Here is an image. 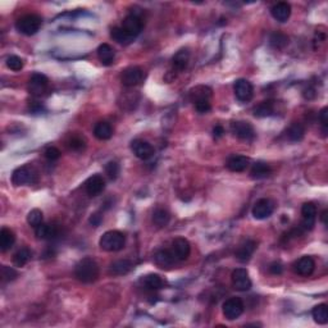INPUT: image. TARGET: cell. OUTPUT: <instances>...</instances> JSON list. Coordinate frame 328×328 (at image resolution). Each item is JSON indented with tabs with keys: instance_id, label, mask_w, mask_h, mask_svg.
Instances as JSON below:
<instances>
[{
	"instance_id": "obj_1",
	"label": "cell",
	"mask_w": 328,
	"mask_h": 328,
	"mask_svg": "<svg viewBox=\"0 0 328 328\" xmlns=\"http://www.w3.org/2000/svg\"><path fill=\"white\" fill-rule=\"evenodd\" d=\"M74 276L82 283L95 282L99 277V265L91 258L81 259L74 268Z\"/></svg>"
},
{
	"instance_id": "obj_2",
	"label": "cell",
	"mask_w": 328,
	"mask_h": 328,
	"mask_svg": "<svg viewBox=\"0 0 328 328\" xmlns=\"http://www.w3.org/2000/svg\"><path fill=\"white\" fill-rule=\"evenodd\" d=\"M99 245H100V248L103 250L114 253V251H119L124 248L126 237L119 231H108L100 237Z\"/></svg>"
},
{
	"instance_id": "obj_3",
	"label": "cell",
	"mask_w": 328,
	"mask_h": 328,
	"mask_svg": "<svg viewBox=\"0 0 328 328\" xmlns=\"http://www.w3.org/2000/svg\"><path fill=\"white\" fill-rule=\"evenodd\" d=\"M41 22H43L41 17L36 16V14H27V16H23L17 21L16 27L21 34L31 36V35H35L37 31L40 30Z\"/></svg>"
},
{
	"instance_id": "obj_4",
	"label": "cell",
	"mask_w": 328,
	"mask_h": 328,
	"mask_svg": "<svg viewBox=\"0 0 328 328\" xmlns=\"http://www.w3.org/2000/svg\"><path fill=\"white\" fill-rule=\"evenodd\" d=\"M37 181V173L35 172L34 168L23 165V167H18L14 169L12 174V184L14 186H22L26 184H34Z\"/></svg>"
},
{
	"instance_id": "obj_5",
	"label": "cell",
	"mask_w": 328,
	"mask_h": 328,
	"mask_svg": "<svg viewBox=\"0 0 328 328\" xmlns=\"http://www.w3.org/2000/svg\"><path fill=\"white\" fill-rule=\"evenodd\" d=\"M244 303L241 299L230 298L223 304V315L228 321H234L244 313Z\"/></svg>"
},
{
	"instance_id": "obj_6",
	"label": "cell",
	"mask_w": 328,
	"mask_h": 328,
	"mask_svg": "<svg viewBox=\"0 0 328 328\" xmlns=\"http://www.w3.org/2000/svg\"><path fill=\"white\" fill-rule=\"evenodd\" d=\"M122 28H123L131 37H136L138 35H140V32L142 31V20H141L140 14L138 12H134V13L128 14L127 17L124 18L123 22H122Z\"/></svg>"
},
{
	"instance_id": "obj_7",
	"label": "cell",
	"mask_w": 328,
	"mask_h": 328,
	"mask_svg": "<svg viewBox=\"0 0 328 328\" xmlns=\"http://www.w3.org/2000/svg\"><path fill=\"white\" fill-rule=\"evenodd\" d=\"M145 78L144 70L140 67H128L123 70L122 73V84L124 86L134 87L140 85Z\"/></svg>"
},
{
	"instance_id": "obj_8",
	"label": "cell",
	"mask_w": 328,
	"mask_h": 328,
	"mask_svg": "<svg viewBox=\"0 0 328 328\" xmlns=\"http://www.w3.org/2000/svg\"><path fill=\"white\" fill-rule=\"evenodd\" d=\"M232 285L238 291H249L251 288V280L249 277V272L245 268H237L232 272L231 276Z\"/></svg>"
},
{
	"instance_id": "obj_9",
	"label": "cell",
	"mask_w": 328,
	"mask_h": 328,
	"mask_svg": "<svg viewBox=\"0 0 328 328\" xmlns=\"http://www.w3.org/2000/svg\"><path fill=\"white\" fill-rule=\"evenodd\" d=\"M234 95L237 97V100H240L241 103H248L253 99V95H254V89H253V85L249 82L248 80H244V78H240L234 82Z\"/></svg>"
},
{
	"instance_id": "obj_10",
	"label": "cell",
	"mask_w": 328,
	"mask_h": 328,
	"mask_svg": "<svg viewBox=\"0 0 328 328\" xmlns=\"http://www.w3.org/2000/svg\"><path fill=\"white\" fill-rule=\"evenodd\" d=\"M232 132L236 138L244 141H253L255 138V131L254 127L251 126L249 122L245 121H237L234 122L231 126Z\"/></svg>"
},
{
	"instance_id": "obj_11",
	"label": "cell",
	"mask_w": 328,
	"mask_h": 328,
	"mask_svg": "<svg viewBox=\"0 0 328 328\" xmlns=\"http://www.w3.org/2000/svg\"><path fill=\"white\" fill-rule=\"evenodd\" d=\"M275 205L269 199H259L253 207V217L255 219H267L273 214Z\"/></svg>"
},
{
	"instance_id": "obj_12",
	"label": "cell",
	"mask_w": 328,
	"mask_h": 328,
	"mask_svg": "<svg viewBox=\"0 0 328 328\" xmlns=\"http://www.w3.org/2000/svg\"><path fill=\"white\" fill-rule=\"evenodd\" d=\"M131 150L139 159L141 161H147L154 155V147L150 142L144 140H134L131 144Z\"/></svg>"
},
{
	"instance_id": "obj_13",
	"label": "cell",
	"mask_w": 328,
	"mask_h": 328,
	"mask_svg": "<svg viewBox=\"0 0 328 328\" xmlns=\"http://www.w3.org/2000/svg\"><path fill=\"white\" fill-rule=\"evenodd\" d=\"M303 223L300 226L304 231H310L315 225V218H317V207L313 203H305L302 208Z\"/></svg>"
},
{
	"instance_id": "obj_14",
	"label": "cell",
	"mask_w": 328,
	"mask_h": 328,
	"mask_svg": "<svg viewBox=\"0 0 328 328\" xmlns=\"http://www.w3.org/2000/svg\"><path fill=\"white\" fill-rule=\"evenodd\" d=\"M172 254L176 258V260H186V259L190 257L191 253V246L190 242L186 240V238L178 237L176 238L173 242H172V248H171Z\"/></svg>"
},
{
	"instance_id": "obj_15",
	"label": "cell",
	"mask_w": 328,
	"mask_h": 328,
	"mask_svg": "<svg viewBox=\"0 0 328 328\" xmlns=\"http://www.w3.org/2000/svg\"><path fill=\"white\" fill-rule=\"evenodd\" d=\"M47 85H49V80H47V76H44L41 73H34L31 76L30 82H28V90L35 96H40L41 94L47 91Z\"/></svg>"
},
{
	"instance_id": "obj_16",
	"label": "cell",
	"mask_w": 328,
	"mask_h": 328,
	"mask_svg": "<svg viewBox=\"0 0 328 328\" xmlns=\"http://www.w3.org/2000/svg\"><path fill=\"white\" fill-rule=\"evenodd\" d=\"M257 250V242L254 240H245L242 244H240V246L237 248L234 255H236V259L241 263H246L251 259L254 251Z\"/></svg>"
},
{
	"instance_id": "obj_17",
	"label": "cell",
	"mask_w": 328,
	"mask_h": 328,
	"mask_svg": "<svg viewBox=\"0 0 328 328\" xmlns=\"http://www.w3.org/2000/svg\"><path fill=\"white\" fill-rule=\"evenodd\" d=\"M105 188V181L104 178L99 174H94L90 178H87V181L85 182V190H86L89 196H97Z\"/></svg>"
},
{
	"instance_id": "obj_18",
	"label": "cell",
	"mask_w": 328,
	"mask_h": 328,
	"mask_svg": "<svg viewBox=\"0 0 328 328\" xmlns=\"http://www.w3.org/2000/svg\"><path fill=\"white\" fill-rule=\"evenodd\" d=\"M295 272L300 276L308 277L315 269V261L311 257H303L295 263Z\"/></svg>"
},
{
	"instance_id": "obj_19",
	"label": "cell",
	"mask_w": 328,
	"mask_h": 328,
	"mask_svg": "<svg viewBox=\"0 0 328 328\" xmlns=\"http://www.w3.org/2000/svg\"><path fill=\"white\" fill-rule=\"evenodd\" d=\"M271 13L276 21L278 22H287L290 16H291V7L290 4L285 3V1H280V3L275 4L271 9Z\"/></svg>"
},
{
	"instance_id": "obj_20",
	"label": "cell",
	"mask_w": 328,
	"mask_h": 328,
	"mask_svg": "<svg viewBox=\"0 0 328 328\" xmlns=\"http://www.w3.org/2000/svg\"><path fill=\"white\" fill-rule=\"evenodd\" d=\"M250 164V159L245 155H232V157L228 158L227 168L232 172H244L246 168L249 167Z\"/></svg>"
},
{
	"instance_id": "obj_21",
	"label": "cell",
	"mask_w": 328,
	"mask_h": 328,
	"mask_svg": "<svg viewBox=\"0 0 328 328\" xmlns=\"http://www.w3.org/2000/svg\"><path fill=\"white\" fill-rule=\"evenodd\" d=\"M140 283L142 287L146 288V290H150V291L161 290V288L164 286V281L162 280L161 276L155 275V273L142 276V277L140 278Z\"/></svg>"
},
{
	"instance_id": "obj_22",
	"label": "cell",
	"mask_w": 328,
	"mask_h": 328,
	"mask_svg": "<svg viewBox=\"0 0 328 328\" xmlns=\"http://www.w3.org/2000/svg\"><path fill=\"white\" fill-rule=\"evenodd\" d=\"M154 261H155V264H157L159 268L168 269V268H171L172 265L174 264L176 258L173 257L171 250L164 249V250H159L157 254L154 255Z\"/></svg>"
},
{
	"instance_id": "obj_23",
	"label": "cell",
	"mask_w": 328,
	"mask_h": 328,
	"mask_svg": "<svg viewBox=\"0 0 328 328\" xmlns=\"http://www.w3.org/2000/svg\"><path fill=\"white\" fill-rule=\"evenodd\" d=\"M97 57L101 64L104 66H111L114 62V57H116V51L109 44H101L100 47H97Z\"/></svg>"
},
{
	"instance_id": "obj_24",
	"label": "cell",
	"mask_w": 328,
	"mask_h": 328,
	"mask_svg": "<svg viewBox=\"0 0 328 328\" xmlns=\"http://www.w3.org/2000/svg\"><path fill=\"white\" fill-rule=\"evenodd\" d=\"M36 237L39 240H53L58 236V228L53 225H44L41 223L40 226H37L35 230Z\"/></svg>"
},
{
	"instance_id": "obj_25",
	"label": "cell",
	"mask_w": 328,
	"mask_h": 328,
	"mask_svg": "<svg viewBox=\"0 0 328 328\" xmlns=\"http://www.w3.org/2000/svg\"><path fill=\"white\" fill-rule=\"evenodd\" d=\"M188 61H190V53H188L187 49H182V50L177 51L173 59H172L173 70H177V72H182L185 68L187 67Z\"/></svg>"
},
{
	"instance_id": "obj_26",
	"label": "cell",
	"mask_w": 328,
	"mask_h": 328,
	"mask_svg": "<svg viewBox=\"0 0 328 328\" xmlns=\"http://www.w3.org/2000/svg\"><path fill=\"white\" fill-rule=\"evenodd\" d=\"M132 263L127 259H119V260L113 261L111 264V273L116 276H124L130 273L132 269Z\"/></svg>"
},
{
	"instance_id": "obj_27",
	"label": "cell",
	"mask_w": 328,
	"mask_h": 328,
	"mask_svg": "<svg viewBox=\"0 0 328 328\" xmlns=\"http://www.w3.org/2000/svg\"><path fill=\"white\" fill-rule=\"evenodd\" d=\"M16 242V234L9 228H3L0 231V250L8 251Z\"/></svg>"
},
{
	"instance_id": "obj_28",
	"label": "cell",
	"mask_w": 328,
	"mask_h": 328,
	"mask_svg": "<svg viewBox=\"0 0 328 328\" xmlns=\"http://www.w3.org/2000/svg\"><path fill=\"white\" fill-rule=\"evenodd\" d=\"M272 173V169L269 167V164L264 163V162H257V163L253 165L251 168V177L254 180H263V178H267L269 174Z\"/></svg>"
},
{
	"instance_id": "obj_29",
	"label": "cell",
	"mask_w": 328,
	"mask_h": 328,
	"mask_svg": "<svg viewBox=\"0 0 328 328\" xmlns=\"http://www.w3.org/2000/svg\"><path fill=\"white\" fill-rule=\"evenodd\" d=\"M211 90L208 86H196L190 91V99L192 103L203 100H211Z\"/></svg>"
},
{
	"instance_id": "obj_30",
	"label": "cell",
	"mask_w": 328,
	"mask_h": 328,
	"mask_svg": "<svg viewBox=\"0 0 328 328\" xmlns=\"http://www.w3.org/2000/svg\"><path fill=\"white\" fill-rule=\"evenodd\" d=\"M94 135L97 140H109L113 135V128L108 122H99L95 124Z\"/></svg>"
},
{
	"instance_id": "obj_31",
	"label": "cell",
	"mask_w": 328,
	"mask_h": 328,
	"mask_svg": "<svg viewBox=\"0 0 328 328\" xmlns=\"http://www.w3.org/2000/svg\"><path fill=\"white\" fill-rule=\"evenodd\" d=\"M273 113H275V103L272 100L261 101L254 108V116L258 118L269 117Z\"/></svg>"
},
{
	"instance_id": "obj_32",
	"label": "cell",
	"mask_w": 328,
	"mask_h": 328,
	"mask_svg": "<svg viewBox=\"0 0 328 328\" xmlns=\"http://www.w3.org/2000/svg\"><path fill=\"white\" fill-rule=\"evenodd\" d=\"M305 135V128L302 123H294L288 127L287 132H286V136L290 141L292 142H298V141H302L303 138Z\"/></svg>"
},
{
	"instance_id": "obj_33",
	"label": "cell",
	"mask_w": 328,
	"mask_h": 328,
	"mask_svg": "<svg viewBox=\"0 0 328 328\" xmlns=\"http://www.w3.org/2000/svg\"><path fill=\"white\" fill-rule=\"evenodd\" d=\"M111 36L114 41H117L118 44H122V45H128V44L134 41V37H131L122 27H114V28H112Z\"/></svg>"
},
{
	"instance_id": "obj_34",
	"label": "cell",
	"mask_w": 328,
	"mask_h": 328,
	"mask_svg": "<svg viewBox=\"0 0 328 328\" xmlns=\"http://www.w3.org/2000/svg\"><path fill=\"white\" fill-rule=\"evenodd\" d=\"M311 315L314 318L315 323L318 325H326L328 322V308L326 304H319L317 306H314L313 311H311Z\"/></svg>"
},
{
	"instance_id": "obj_35",
	"label": "cell",
	"mask_w": 328,
	"mask_h": 328,
	"mask_svg": "<svg viewBox=\"0 0 328 328\" xmlns=\"http://www.w3.org/2000/svg\"><path fill=\"white\" fill-rule=\"evenodd\" d=\"M288 43H290L288 36L285 34H282V32H275V34H272L271 37H269L271 47H275V49H278V50H281V49L287 47Z\"/></svg>"
},
{
	"instance_id": "obj_36",
	"label": "cell",
	"mask_w": 328,
	"mask_h": 328,
	"mask_svg": "<svg viewBox=\"0 0 328 328\" xmlns=\"http://www.w3.org/2000/svg\"><path fill=\"white\" fill-rule=\"evenodd\" d=\"M31 250L27 248H22L13 255V264L16 267H23L31 259Z\"/></svg>"
},
{
	"instance_id": "obj_37",
	"label": "cell",
	"mask_w": 328,
	"mask_h": 328,
	"mask_svg": "<svg viewBox=\"0 0 328 328\" xmlns=\"http://www.w3.org/2000/svg\"><path fill=\"white\" fill-rule=\"evenodd\" d=\"M171 215L165 209H157L153 214V222L158 227H165L169 223Z\"/></svg>"
},
{
	"instance_id": "obj_38",
	"label": "cell",
	"mask_w": 328,
	"mask_h": 328,
	"mask_svg": "<svg viewBox=\"0 0 328 328\" xmlns=\"http://www.w3.org/2000/svg\"><path fill=\"white\" fill-rule=\"evenodd\" d=\"M43 219H44L43 211H39V209H32V211L28 213V215H27V223L35 228L43 223Z\"/></svg>"
},
{
	"instance_id": "obj_39",
	"label": "cell",
	"mask_w": 328,
	"mask_h": 328,
	"mask_svg": "<svg viewBox=\"0 0 328 328\" xmlns=\"http://www.w3.org/2000/svg\"><path fill=\"white\" fill-rule=\"evenodd\" d=\"M68 145H70V149L74 151H82L86 147V142L80 136H72L70 140L68 141Z\"/></svg>"
},
{
	"instance_id": "obj_40",
	"label": "cell",
	"mask_w": 328,
	"mask_h": 328,
	"mask_svg": "<svg viewBox=\"0 0 328 328\" xmlns=\"http://www.w3.org/2000/svg\"><path fill=\"white\" fill-rule=\"evenodd\" d=\"M7 67L12 70H21L23 68V61L17 55H10L7 59Z\"/></svg>"
},
{
	"instance_id": "obj_41",
	"label": "cell",
	"mask_w": 328,
	"mask_h": 328,
	"mask_svg": "<svg viewBox=\"0 0 328 328\" xmlns=\"http://www.w3.org/2000/svg\"><path fill=\"white\" fill-rule=\"evenodd\" d=\"M105 173L108 174V177L111 180H116L119 174V165H118L117 162H109L105 165Z\"/></svg>"
},
{
	"instance_id": "obj_42",
	"label": "cell",
	"mask_w": 328,
	"mask_h": 328,
	"mask_svg": "<svg viewBox=\"0 0 328 328\" xmlns=\"http://www.w3.org/2000/svg\"><path fill=\"white\" fill-rule=\"evenodd\" d=\"M16 277H17V272L14 271L13 268L7 267V265H3V267H1V280H3L4 282L12 281V280H14Z\"/></svg>"
},
{
	"instance_id": "obj_43",
	"label": "cell",
	"mask_w": 328,
	"mask_h": 328,
	"mask_svg": "<svg viewBox=\"0 0 328 328\" xmlns=\"http://www.w3.org/2000/svg\"><path fill=\"white\" fill-rule=\"evenodd\" d=\"M44 154H45V158H47L49 162H55L61 158V151L58 150L57 147H54V146L47 147Z\"/></svg>"
},
{
	"instance_id": "obj_44",
	"label": "cell",
	"mask_w": 328,
	"mask_h": 328,
	"mask_svg": "<svg viewBox=\"0 0 328 328\" xmlns=\"http://www.w3.org/2000/svg\"><path fill=\"white\" fill-rule=\"evenodd\" d=\"M195 109L201 114H205L211 109V100H203V101H198V103H195Z\"/></svg>"
},
{
	"instance_id": "obj_45",
	"label": "cell",
	"mask_w": 328,
	"mask_h": 328,
	"mask_svg": "<svg viewBox=\"0 0 328 328\" xmlns=\"http://www.w3.org/2000/svg\"><path fill=\"white\" fill-rule=\"evenodd\" d=\"M319 121H321L322 127H323V132H327L328 128V108H323L319 113Z\"/></svg>"
},
{
	"instance_id": "obj_46",
	"label": "cell",
	"mask_w": 328,
	"mask_h": 328,
	"mask_svg": "<svg viewBox=\"0 0 328 328\" xmlns=\"http://www.w3.org/2000/svg\"><path fill=\"white\" fill-rule=\"evenodd\" d=\"M269 272H271L272 275H281L282 272H283V267H282L281 263H278V261H275V263H272L269 265Z\"/></svg>"
},
{
	"instance_id": "obj_47",
	"label": "cell",
	"mask_w": 328,
	"mask_h": 328,
	"mask_svg": "<svg viewBox=\"0 0 328 328\" xmlns=\"http://www.w3.org/2000/svg\"><path fill=\"white\" fill-rule=\"evenodd\" d=\"M101 221H103V217L100 215V213H94V214H91L90 217V223L94 227H97V226H100Z\"/></svg>"
},
{
	"instance_id": "obj_48",
	"label": "cell",
	"mask_w": 328,
	"mask_h": 328,
	"mask_svg": "<svg viewBox=\"0 0 328 328\" xmlns=\"http://www.w3.org/2000/svg\"><path fill=\"white\" fill-rule=\"evenodd\" d=\"M304 97L305 99H308V100H310V99H314L315 97V90L313 89V87H308V89H305L304 90Z\"/></svg>"
},
{
	"instance_id": "obj_49",
	"label": "cell",
	"mask_w": 328,
	"mask_h": 328,
	"mask_svg": "<svg viewBox=\"0 0 328 328\" xmlns=\"http://www.w3.org/2000/svg\"><path fill=\"white\" fill-rule=\"evenodd\" d=\"M213 134H214L215 139L222 138V136H223V134H225V128L222 127V126H215L214 130H213Z\"/></svg>"
},
{
	"instance_id": "obj_50",
	"label": "cell",
	"mask_w": 328,
	"mask_h": 328,
	"mask_svg": "<svg viewBox=\"0 0 328 328\" xmlns=\"http://www.w3.org/2000/svg\"><path fill=\"white\" fill-rule=\"evenodd\" d=\"M327 214H328V211H323V213H322V215H321L322 222H323L325 225H327V221H326V218H327Z\"/></svg>"
}]
</instances>
